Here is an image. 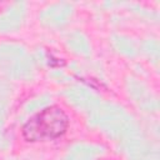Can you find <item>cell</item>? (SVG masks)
<instances>
[{"mask_svg": "<svg viewBox=\"0 0 160 160\" xmlns=\"http://www.w3.org/2000/svg\"><path fill=\"white\" fill-rule=\"evenodd\" d=\"M69 118L65 111L51 105L32 115L22 126V136L26 141H46L60 138L65 134Z\"/></svg>", "mask_w": 160, "mask_h": 160, "instance_id": "1", "label": "cell"}]
</instances>
